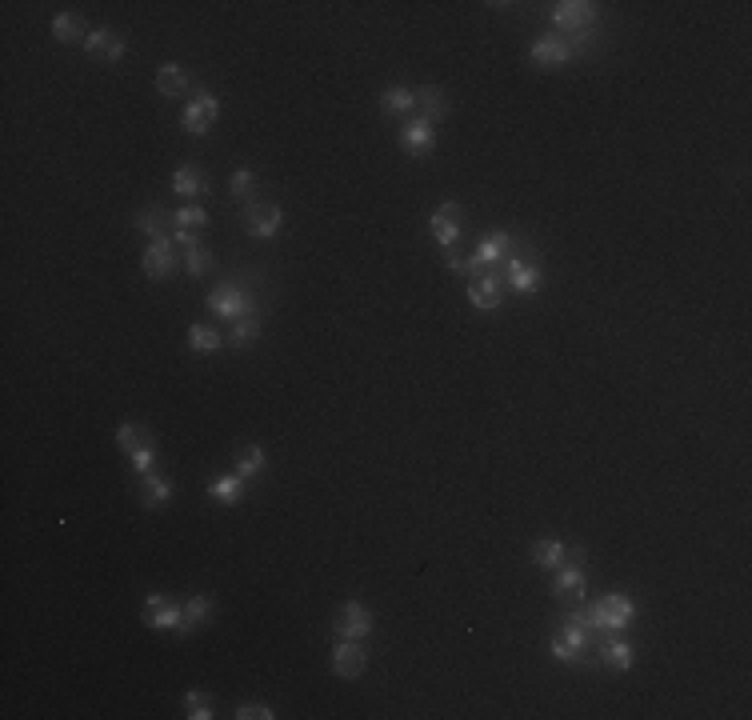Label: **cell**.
<instances>
[{"label": "cell", "mask_w": 752, "mask_h": 720, "mask_svg": "<svg viewBox=\"0 0 752 720\" xmlns=\"http://www.w3.org/2000/svg\"><path fill=\"white\" fill-rule=\"evenodd\" d=\"M144 624L148 628H176L184 632V604L172 596H148L144 600Z\"/></svg>", "instance_id": "10"}, {"label": "cell", "mask_w": 752, "mask_h": 720, "mask_svg": "<svg viewBox=\"0 0 752 720\" xmlns=\"http://www.w3.org/2000/svg\"><path fill=\"white\" fill-rule=\"evenodd\" d=\"M400 148H404L408 156H428V152L436 148V124H428V120H420V116H408L404 124H400Z\"/></svg>", "instance_id": "11"}, {"label": "cell", "mask_w": 752, "mask_h": 720, "mask_svg": "<svg viewBox=\"0 0 752 720\" xmlns=\"http://www.w3.org/2000/svg\"><path fill=\"white\" fill-rule=\"evenodd\" d=\"M208 224V212L200 204H184L180 212L172 216V228H180V232H196V228H204Z\"/></svg>", "instance_id": "33"}, {"label": "cell", "mask_w": 752, "mask_h": 720, "mask_svg": "<svg viewBox=\"0 0 752 720\" xmlns=\"http://www.w3.org/2000/svg\"><path fill=\"white\" fill-rule=\"evenodd\" d=\"M260 468H264V448L260 444H240L236 448V476L252 484V480L260 476Z\"/></svg>", "instance_id": "23"}, {"label": "cell", "mask_w": 752, "mask_h": 720, "mask_svg": "<svg viewBox=\"0 0 752 720\" xmlns=\"http://www.w3.org/2000/svg\"><path fill=\"white\" fill-rule=\"evenodd\" d=\"M532 56L536 64H548V68H556V64H568V60H576V48H572V40L568 36H560V32H552V36H536V44H532Z\"/></svg>", "instance_id": "13"}, {"label": "cell", "mask_w": 752, "mask_h": 720, "mask_svg": "<svg viewBox=\"0 0 752 720\" xmlns=\"http://www.w3.org/2000/svg\"><path fill=\"white\" fill-rule=\"evenodd\" d=\"M600 660L616 672H628L632 668V644L620 636H612V632H604V636H600Z\"/></svg>", "instance_id": "17"}, {"label": "cell", "mask_w": 752, "mask_h": 720, "mask_svg": "<svg viewBox=\"0 0 752 720\" xmlns=\"http://www.w3.org/2000/svg\"><path fill=\"white\" fill-rule=\"evenodd\" d=\"M276 712L268 708V704H240L236 708V720H272Z\"/></svg>", "instance_id": "37"}, {"label": "cell", "mask_w": 752, "mask_h": 720, "mask_svg": "<svg viewBox=\"0 0 752 720\" xmlns=\"http://www.w3.org/2000/svg\"><path fill=\"white\" fill-rule=\"evenodd\" d=\"M244 224H248L252 236L268 240V236H276V232L284 228V212H280L276 204H260V200H252V204L244 208Z\"/></svg>", "instance_id": "12"}, {"label": "cell", "mask_w": 752, "mask_h": 720, "mask_svg": "<svg viewBox=\"0 0 752 720\" xmlns=\"http://www.w3.org/2000/svg\"><path fill=\"white\" fill-rule=\"evenodd\" d=\"M84 48H88V56H100V60H120L124 56V36L120 32H112V28H92L88 32V40H84Z\"/></svg>", "instance_id": "16"}, {"label": "cell", "mask_w": 752, "mask_h": 720, "mask_svg": "<svg viewBox=\"0 0 752 720\" xmlns=\"http://www.w3.org/2000/svg\"><path fill=\"white\" fill-rule=\"evenodd\" d=\"M140 264H144V276H148V280H164V276H172V272L180 268V256H176L172 240L160 236V240H152V244L144 248Z\"/></svg>", "instance_id": "9"}, {"label": "cell", "mask_w": 752, "mask_h": 720, "mask_svg": "<svg viewBox=\"0 0 752 720\" xmlns=\"http://www.w3.org/2000/svg\"><path fill=\"white\" fill-rule=\"evenodd\" d=\"M184 268H188V276H204V272L212 268V248H204L200 240H192V244L184 248Z\"/></svg>", "instance_id": "29"}, {"label": "cell", "mask_w": 752, "mask_h": 720, "mask_svg": "<svg viewBox=\"0 0 752 720\" xmlns=\"http://www.w3.org/2000/svg\"><path fill=\"white\" fill-rule=\"evenodd\" d=\"M256 336H260V312H248V316H240L236 324H232L228 344H232V348H248Z\"/></svg>", "instance_id": "26"}, {"label": "cell", "mask_w": 752, "mask_h": 720, "mask_svg": "<svg viewBox=\"0 0 752 720\" xmlns=\"http://www.w3.org/2000/svg\"><path fill=\"white\" fill-rule=\"evenodd\" d=\"M172 192H176V196H184V200L204 196V192H208L204 172H200L196 164H180V168H176V176H172Z\"/></svg>", "instance_id": "19"}, {"label": "cell", "mask_w": 752, "mask_h": 720, "mask_svg": "<svg viewBox=\"0 0 752 720\" xmlns=\"http://www.w3.org/2000/svg\"><path fill=\"white\" fill-rule=\"evenodd\" d=\"M504 272H508V288H516V292H536L544 284L540 256H532V248L516 244V240H512V252L504 256Z\"/></svg>", "instance_id": "4"}, {"label": "cell", "mask_w": 752, "mask_h": 720, "mask_svg": "<svg viewBox=\"0 0 752 720\" xmlns=\"http://www.w3.org/2000/svg\"><path fill=\"white\" fill-rule=\"evenodd\" d=\"M220 344H224V336L216 332V328H208V324L188 328V348L192 352H220Z\"/></svg>", "instance_id": "28"}, {"label": "cell", "mask_w": 752, "mask_h": 720, "mask_svg": "<svg viewBox=\"0 0 752 720\" xmlns=\"http://www.w3.org/2000/svg\"><path fill=\"white\" fill-rule=\"evenodd\" d=\"M384 112H392V116H408V112H416V92H408V88H388V92L380 96Z\"/></svg>", "instance_id": "30"}, {"label": "cell", "mask_w": 752, "mask_h": 720, "mask_svg": "<svg viewBox=\"0 0 752 720\" xmlns=\"http://www.w3.org/2000/svg\"><path fill=\"white\" fill-rule=\"evenodd\" d=\"M332 632L340 640H364L372 632V612H368L360 600H344L336 608V620H332Z\"/></svg>", "instance_id": "7"}, {"label": "cell", "mask_w": 752, "mask_h": 720, "mask_svg": "<svg viewBox=\"0 0 752 720\" xmlns=\"http://www.w3.org/2000/svg\"><path fill=\"white\" fill-rule=\"evenodd\" d=\"M168 220H172V216H168L164 208H140V212H136V232H144L148 240H160Z\"/></svg>", "instance_id": "25"}, {"label": "cell", "mask_w": 752, "mask_h": 720, "mask_svg": "<svg viewBox=\"0 0 752 720\" xmlns=\"http://www.w3.org/2000/svg\"><path fill=\"white\" fill-rule=\"evenodd\" d=\"M144 440H148V436H144V432L136 428V424H120V428H116V444L124 448V452H136V448H140Z\"/></svg>", "instance_id": "36"}, {"label": "cell", "mask_w": 752, "mask_h": 720, "mask_svg": "<svg viewBox=\"0 0 752 720\" xmlns=\"http://www.w3.org/2000/svg\"><path fill=\"white\" fill-rule=\"evenodd\" d=\"M564 556H568V548L560 540H536L532 544V560L540 568H560V564H564Z\"/></svg>", "instance_id": "27"}, {"label": "cell", "mask_w": 752, "mask_h": 720, "mask_svg": "<svg viewBox=\"0 0 752 720\" xmlns=\"http://www.w3.org/2000/svg\"><path fill=\"white\" fill-rule=\"evenodd\" d=\"M212 596H192L188 604H184V632H192V628H200V624L212 616Z\"/></svg>", "instance_id": "31"}, {"label": "cell", "mask_w": 752, "mask_h": 720, "mask_svg": "<svg viewBox=\"0 0 752 720\" xmlns=\"http://www.w3.org/2000/svg\"><path fill=\"white\" fill-rule=\"evenodd\" d=\"M416 108H420V120L436 124V120L448 116V96L440 92L436 84H424V88H416Z\"/></svg>", "instance_id": "18"}, {"label": "cell", "mask_w": 752, "mask_h": 720, "mask_svg": "<svg viewBox=\"0 0 752 720\" xmlns=\"http://www.w3.org/2000/svg\"><path fill=\"white\" fill-rule=\"evenodd\" d=\"M88 32H92V28H88L76 12H64V16H56V20H52V36L60 40V44H84Z\"/></svg>", "instance_id": "21"}, {"label": "cell", "mask_w": 752, "mask_h": 720, "mask_svg": "<svg viewBox=\"0 0 752 720\" xmlns=\"http://www.w3.org/2000/svg\"><path fill=\"white\" fill-rule=\"evenodd\" d=\"M552 596L560 604H576L584 596V552L580 548H568L564 564L556 568V580H552Z\"/></svg>", "instance_id": "5"}, {"label": "cell", "mask_w": 752, "mask_h": 720, "mask_svg": "<svg viewBox=\"0 0 752 720\" xmlns=\"http://www.w3.org/2000/svg\"><path fill=\"white\" fill-rule=\"evenodd\" d=\"M244 492H248V480H240L236 472L208 480V496H212L216 504H240V500H244Z\"/></svg>", "instance_id": "20"}, {"label": "cell", "mask_w": 752, "mask_h": 720, "mask_svg": "<svg viewBox=\"0 0 752 720\" xmlns=\"http://www.w3.org/2000/svg\"><path fill=\"white\" fill-rule=\"evenodd\" d=\"M448 268H452V272H468V256H460L456 248H448Z\"/></svg>", "instance_id": "38"}, {"label": "cell", "mask_w": 752, "mask_h": 720, "mask_svg": "<svg viewBox=\"0 0 752 720\" xmlns=\"http://www.w3.org/2000/svg\"><path fill=\"white\" fill-rule=\"evenodd\" d=\"M168 496H172V480L160 476V472H144V484H140V500L148 508H164Z\"/></svg>", "instance_id": "22"}, {"label": "cell", "mask_w": 752, "mask_h": 720, "mask_svg": "<svg viewBox=\"0 0 752 720\" xmlns=\"http://www.w3.org/2000/svg\"><path fill=\"white\" fill-rule=\"evenodd\" d=\"M364 668H368V656H364V648H360V640H340V644L332 648V672L336 676L352 680Z\"/></svg>", "instance_id": "15"}, {"label": "cell", "mask_w": 752, "mask_h": 720, "mask_svg": "<svg viewBox=\"0 0 752 720\" xmlns=\"http://www.w3.org/2000/svg\"><path fill=\"white\" fill-rule=\"evenodd\" d=\"M216 116H220V100H216V96L208 92V88H192V100L184 104V116H180L184 132L204 136L208 128H212Z\"/></svg>", "instance_id": "6"}, {"label": "cell", "mask_w": 752, "mask_h": 720, "mask_svg": "<svg viewBox=\"0 0 752 720\" xmlns=\"http://www.w3.org/2000/svg\"><path fill=\"white\" fill-rule=\"evenodd\" d=\"M600 12L596 4H588V0H564V4L552 8V24L560 28V36L572 40L576 56H584L592 48V28H596Z\"/></svg>", "instance_id": "1"}, {"label": "cell", "mask_w": 752, "mask_h": 720, "mask_svg": "<svg viewBox=\"0 0 752 720\" xmlns=\"http://www.w3.org/2000/svg\"><path fill=\"white\" fill-rule=\"evenodd\" d=\"M128 460H132V468L140 472H156V444H152V440H144L140 448H136V452H128Z\"/></svg>", "instance_id": "35"}, {"label": "cell", "mask_w": 752, "mask_h": 720, "mask_svg": "<svg viewBox=\"0 0 752 720\" xmlns=\"http://www.w3.org/2000/svg\"><path fill=\"white\" fill-rule=\"evenodd\" d=\"M184 716H188V720H208V716H212V696H208V692H184Z\"/></svg>", "instance_id": "34"}, {"label": "cell", "mask_w": 752, "mask_h": 720, "mask_svg": "<svg viewBox=\"0 0 752 720\" xmlns=\"http://www.w3.org/2000/svg\"><path fill=\"white\" fill-rule=\"evenodd\" d=\"M228 188H232V196H236V200H248V204H252V200H256V172H252V168H236L232 180H228Z\"/></svg>", "instance_id": "32"}, {"label": "cell", "mask_w": 752, "mask_h": 720, "mask_svg": "<svg viewBox=\"0 0 752 720\" xmlns=\"http://www.w3.org/2000/svg\"><path fill=\"white\" fill-rule=\"evenodd\" d=\"M208 308L216 312V316H224V320H240V316H248V312H256V300H252V292H248L244 284H240L236 276H228V280H220V284L208 292Z\"/></svg>", "instance_id": "3"}, {"label": "cell", "mask_w": 752, "mask_h": 720, "mask_svg": "<svg viewBox=\"0 0 752 720\" xmlns=\"http://www.w3.org/2000/svg\"><path fill=\"white\" fill-rule=\"evenodd\" d=\"M432 240H436L440 248H452L456 240H460V204H452V200H444V204L432 212Z\"/></svg>", "instance_id": "14"}, {"label": "cell", "mask_w": 752, "mask_h": 720, "mask_svg": "<svg viewBox=\"0 0 752 720\" xmlns=\"http://www.w3.org/2000/svg\"><path fill=\"white\" fill-rule=\"evenodd\" d=\"M156 92L160 96H184L188 92V72H184L180 64H164V68L156 72Z\"/></svg>", "instance_id": "24"}, {"label": "cell", "mask_w": 752, "mask_h": 720, "mask_svg": "<svg viewBox=\"0 0 752 720\" xmlns=\"http://www.w3.org/2000/svg\"><path fill=\"white\" fill-rule=\"evenodd\" d=\"M580 616L600 632H620V628H628V624H632L636 604H632V596H624V592H608V596L592 600L588 608H580Z\"/></svg>", "instance_id": "2"}, {"label": "cell", "mask_w": 752, "mask_h": 720, "mask_svg": "<svg viewBox=\"0 0 752 720\" xmlns=\"http://www.w3.org/2000/svg\"><path fill=\"white\" fill-rule=\"evenodd\" d=\"M468 300H472V308H480V312L500 308V304H504V268H488L484 276L472 280Z\"/></svg>", "instance_id": "8"}]
</instances>
